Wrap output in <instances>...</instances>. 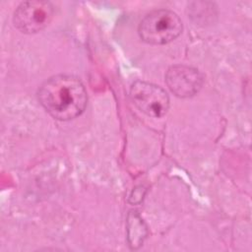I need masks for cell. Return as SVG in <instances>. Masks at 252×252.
Segmentation results:
<instances>
[{
    "mask_svg": "<svg viewBox=\"0 0 252 252\" xmlns=\"http://www.w3.org/2000/svg\"><path fill=\"white\" fill-rule=\"evenodd\" d=\"M38 100L55 119L67 121L82 114L88 95L83 83L72 75H56L47 79L38 90Z\"/></svg>",
    "mask_w": 252,
    "mask_h": 252,
    "instance_id": "1",
    "label": "cell"
},
{
    "mask_svg": "<svg viewBox=\"0 0 252 252\" xmlns=\"http://www.w3.org/2000/svg\"><path fill=\"white\" fill-rule=\"evenodd\" d=\"M182 32V22L173 11L155 10L140 22L138 32L147 43L161 45L175 39Z\"/></svg>",
    "mask_w": 252,
    "mask_h": 252,
    "instance_id": "2",
    "label": "cell"
},
{
    "mask_svg": "<svg viewBox=\"0 0 252 252\" xmlns=\"http://www.w3.org/2000/svg\"><path fill=\"white\" fill-rule=\"evenodd\" d=\"M53 14V6L48 1H25L15 10L13 23L21 32L35 33L47 27Z\"/></svg>",
    "mask_w": 252,
    "mask_h": 252,
    "instance_id": "3",
    "label": "cell"
},
{
    "mask_svg": "<svg viewBox=\"0 0 252 252\" xmlns=\"http://www.w3.org/2000/svg\"><path fill=\"white\" fill-rule=\"evenodd\" d=\"M133 103L151 117L163 116L169 107V97L160 87L144 81H136L130 89Z\"/></svg>",
    "mask_w": 252,
    "mask_h": 252,
    "instance_id": "4",
    "label": "cell"
},
{
    "mask_svg": "<svg viewBox=\"0 0 252 252\" xmlns=\"http://www.w3.org/2000/svg\"><path fill=\"white\" fill-rule=\"evenodd\" d=\"M168 89L178 97H191L203 87V75L194 67L186 65L171 66L165 75Z\"/></svg>",
    "mask_w": 252,
    "mask_h": 252,
    "instance_id": "5",
    "label": "cell"
},
{
    "mask_svg": "<svg viewBox=\"0 0 252 252\" xmlns=\"http://www.w3.org/2000/svg\"><path fill=\"white\" fill-rule=\"evenodd\" d=\"M127 232H128V242L132 249L139 248L143 244L148 234V230L143 220L135 212L134 213L132 212L128 216Z\"/></svg>",
    "mask_w": 252,
    "mask_h": 252,
    "instance_id": "6",
    "label": "cell"
}]
</instances>
